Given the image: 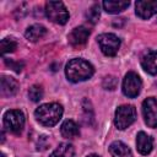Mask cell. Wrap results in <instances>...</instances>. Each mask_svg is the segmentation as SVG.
<instances>
[{
	"label": "cell",
	"instance_id": "cell-25",
	"mask_svg": "<svg viewBox=\"0 0 157 157\" xmlns=\"http://www.w3.org/2000/svg\"><path fill=\"white\" fill-rule=\"evenodd\" d=\"M1 157H5V155H4V153H1Z\"/></svg>",
	"mask_w": 157,
	"mask_h": 157
},
{
	"label": "cell",
	"instance_id": "cell-3",
	"mask_svg": "<svg viewBox=\"0 0 157 157\" xmlns=\"http://www.w3.org/2000/svg\"><path fill=\"white\" fill-rule=\"evenodd\" d=\"M135 120H136V109L134 105L124 104L118 107V109L115 110L114 125L119 130H124L129 128Z\"/></svg>",
	"mask_w": 157,
	"mask_h": 157
},
{
	"label": "cell",
	"instance_id": "cell-20",
	"mask_svg": "<svg viewBox=\"0 0 157 157\" xmlns=\"http://www.w3.org/2000/svg\"><path fill=\"white\" fill-rule=\"evenodd\" d=\"M28 97L33 102L40 101L42 97H43V88H42V86H39V85L31 86V88L28 90Z\"/></svg>",
	"mask_w": 157,
	"mask_h": 157
},
{
	"label": "cell",
	"instance_id": "cell-11",
	"mask_svg": "<svg viewBox=\"0 0 157 157\" xmlns=\"http://www.w3.org/2000/svg\"><path fill=\"white\" fill-rule=\"evenodd\" d=\"M142 69L150 75H157V52L150 50L141 59Z\"/></svg>",
	"mask_w": 157,
	"mask_h": 157
},
{
	"label": "cell",
	"instance_id": "cell-23",
	"mask_svg": "<svg viewBox=\"0 0 157 157\" xmlns=\"http://www.w3.org/2000/svg\"><path fill=\"white\" fill-rule=\"evenodd\" d=\"M117 78L114 76H105L104 80H103V87L105 90H114L117 87Z\"/></svg>",
	"mask_w": 157,
	"mask_h": 157
},
{
	"label": "cell",
	"instance_id": "cell-24",
	"mask_svg": "<svg viewBox=\"0 0 157 157\" xmlns=\"http://www.w3.org/2000/svg\"><path fill=\"white\" fill-rule=\"evenodd\" d=\"M87 157H99L98 155H90V156H87Z\"/></svg>",
	"mask_w": 157,
	"mask_h": 157
},
{
	"label": "cell",
	"instance_id": "cell-21",
	"mask_svg": "<svg viewBox=\"0 0 157 157\" xmlns=\"http://www.w3.org/2000/svg\"><path fill=\"white\" fill-rule=\"evenodd\" d=\"M99 5L98 4H94L87 12H86V18L87 21H90L91 23H96L99 18Z\"/></svg>",
	"mask_w": 157,
	"mask_h": 157
},
{
	"label": "cell",
	"instance_id": "cell-22",
	"mask_svg": "<svg viewBox=\"0 0 157 157\" xmlns=\"http://www.w3.org/2000/svg\"><path fill=\"white\" fill-rule=\"evenodd\" d=\"M5 64H6L10 69H12L13 71H16V72H21L22 69H23V63H21V61H15V60H12V59H6V58H5Z\"/></svg>",
	"mask_w": 157,
	"mask_h": 157
},
{
	"label": "cell",
	"instance_id": "cell-7",
	"mask_svg": "<svg viewBox=\"0 0 157 157\" xmlns=\"http://www.w3.org/2000/svg\"><path fill=\"white\" fill-rule=\"evenodd\" d=\"M142 82L136 72H128L123 80V93L129 98H135L141 92Z\"/></svg>",
	"mask_w": 157,
	"mask_h": 157
},
{
	"label": "cell",
	"instance_id": "cell-16",
	"mask_svg": "<svg viewBox=\"0 0 157 157\" xmlns=\"http://www.w3.org/2000/svg\"><path fill=\"white\" fill-rule=\"evenodd\" d=\"M129 5H130V1H121V0H105V1H103V7L108 13L121 12Z\"/></svg>",
	"mask_w": 157,
	"mask_h": 157
},
{
	"label": "cell",
	"instance_id": "cell-4",
	"mask_svg": "<svg viewBox=\"0 0 157 157\" xmlns=\"http://www.w3.org/2000/svg\"><path fill=\"white\" fill-rule=\"evenodd\" d=\"M47 17L58 25H65L69 20V11L61 1H48L45 4Z\"/></svg>",
	"mask_w": 157,
	"mask_h": 157
},
{
	"label": "cell",
	"instance_id": "cell-10",
	"mask_svg": "<svg viewBox=\"0 0 157 157\" xmlns=\"http://www.w3.org/2000/svg\"><path fill=\"white\" fill-rule=\"evenodd\" d=\"M90 36V29L85 26H78L76 28H74L70 34H69V43L74 47H80L83 45L87 42V38Z\"/></svg>",
	"mask_w": 157,
	"mask_h": 157
},
{
	"label": "cell",
	"instance_id": "cell-18",
	"mask_svg": "<svg viewBox=\"0 0 157 157\" xmlns=\"http://www.w3.org/2000/svg\"><path fill=\"white\" fill-rule=\"evenodd\" d=\"M75 156V150L72 145L63 142L60 144L50 155V157H74Z\"/></svg>",
	"mask_w": 157,
	"mask_h": 157
},
{
	"label": "cell",
	"instance_id": "cell-8",
	"mask_svg": "<svg viewBox=\"0 0 157 157\" xmlns=\"http://www.w3.org/2000/svg\"><path fill=\"white\" fill-rule=\"evenodd\" d=\"M142 114L145 123L150 128H157V99L148 97L142 102Z\"/></svg>",
	"mask_w": 157,
	"mask_h": 157
},
{
	"label": "cell",
	"instance_id": "cell-14",
	"mask_svg": "<svg viewBox=\"0 0 157 157\" xmlns=\"http://www.w3.org/2000/svg\"><path fill=\"white\" fill-rule=\"evenodd\" d=\"M109 153L112 157H132L131 150L121 141H114L109 146Z\"/></svg>",
	"mask_w": 157,
	"mask_h": 157
},
{
	"label": "cell",
	"instance_id": "cell-15",
	"mask_svg": "<svg viewBox=\"0 0 157 157\" xmlns=\"http://www.w3.org/2000/svg\"><path fill=\"white\" fill-rule=\"evenodd\" d=\"M45 33H47V28H45L44 26L37 23V25L29 26V27L26 29L25 36H26V38H27L28 40H31V42H37V40H39L40 38H43V37L45 36Z\"/></svg>",
	"mask_w": 157,
	"mask_h": 157
},
{
	"label": "cell",
	"instance_id": "cell-9",
	"mask_svg": "<svg viewBox=\"0 0 157 157\" xmlns=\"http://www.w3.org/2000/svg\"><path fill=\"white\" fill-rule=\"evenodd\" d=\"M135 11L140 18L147 20L157 13V0H139L136 1Z\"/></svg>",
	"mask_w": 157,
	"mask_h": 157
},
{
	"label": "cell",
	"instance_id": "cell-1",
	"mask_svg": "<svg viewBox=\"0 0 157 157\" xmlns=\"http://www.w3.org/2000/svg\"><path fill=\"white\" fill-rule=\"evenodd\" d=\"M94 72L93 66L83 60V59H71L65 67V74L69 81L71 82H81L85 80H88Z\"/></svg>",
	"mask_w": 157,
	"mask_h": 157
},
{
	"label": "cell",
	"instance_id": "cell-5",
	"mask_svg": "<svg viewBox=\"0 0 157 157\" xmlns=\"http://www.w3.org/2000/svg\"><path fill=\"white\" fill-rule=\"evenodd\" d=\"M4 126L12 134H20L25 126V115L18 109L7 110L4 114Z\"/></svg>",
	"mask_w": 157,
	"mask_h": 157
},
{
	"label": "cell",
	"instance_id": "cell-2",
	"mask_svg": "<svg viewBox=\"0 0 157 157\" xmlns=\"http://www.w3.org/2000/svg\"><path fill=\"white\" fill-rule=\"evenodd\" d=\"M36 119L44 126H54L61 119L63 107L59 103H45L39 105L34 112Z\"/></svg>",
	"mask_w": 157,
	"mask_h": 157
},
{
	"label": "cell",
	"instance_id": "cell-17",
	"mask_svg": "<svg viewBox=\"0 0 157 157\" xmlns=\"http://www.w3.org/2000/svg\"><path fill=\"white\" fill-rule=\"evenodd\" d=\"M60 131H61V135L66 139H74L80 134L78 126L74 120H65L61 125Z\"/></svg>",
	"mask_w": 157,
	"mask_h": 157
},
{
	"label": "cell",
	"instance_id": "cell-13",
	"mask_svg": "<svg viewBox=\"0 0 157 157\" xmlns=\"http://www.w3.org/2000/svg\"><path fill=\"white\" fill-rule=\"evenodd\" d=\"M136 147L141 155H148L153 147L152 137L150 135H147L146 132L140 131L136 136Z\"/></svg>",
	"mask_w": 157,
	"mask_h": 157
},
{
	"label": "cell",
	"instance_id": "cell-19",
	"mask_svg": "<svg viewBox=\"0 0 157 157\" xmlns=\"http://www.w3.org/2000/svg\"><path fill=\"white\" fill-rule=\"evenodd\" d=\"M16 48H17V43L13 38H4L1 40V53L2 54L12 53Z\"/></svg>",
	"mask_w": 157,
	"mask_h": 157
},
{
	"label": "cell",
	"instance_id": "cell-6",
	"mask_svg": "<svg viewBox=\"0 0 157 157\" xmlns=\"http://www.w3.org/2000/svg\"><path fill=\"white\" fill-rule=\"evenodd\" d=\"M102 53L107 56H114L120 48V39L113 33H103L97 38Z\"/></svg>",
	"mask_w": 157,
	"mask_h": 157
},
{
	"label": "cell",
	"instance_id": "cell-12",
	"mask_svg": "<svg viewBox=\"0 0 157 157\" xmlns=\"http://www.w3.org/2000/svg\"><path fill=\"white\" fill-rule=\"evenodd\" d=\"M0 91L1 96L4 97H11L16 94L18 91V82L10 76H1V85H0Z\"/></svg>",
	"mask_w": 157,
	"mask_h": 157
}]
</instances>
